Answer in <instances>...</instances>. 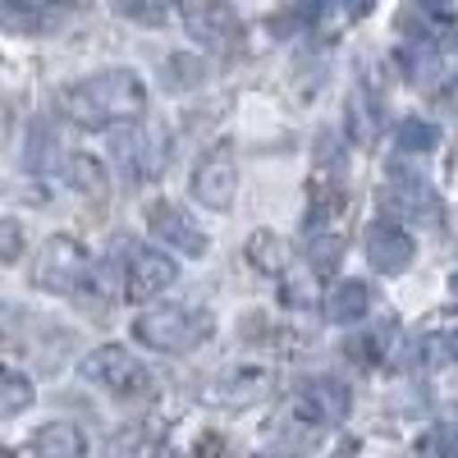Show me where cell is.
Wrapping results in <instances>:
<instances>
[{
    "label": "cell",
    "mask_w": 458,
    "mask_h": 458,
    "mask_svg": "<svg viewBox=\"0 0 458 458\" xmlns=\"http://www.w3.org/2000/svg\"><path fill=\"white\" fill-rule=\"evenodd\" d=\"M142 110H147V83L133 69H101L60 92V114L79 129L133 124V120H142Z\"/></svg>",
    "instance_id": "6da1fadb"
},
{
    "label": "cell",
    "mask_w": 458,
    "mask_h": 458,
    "mask_svg": "<svg viewBox=\"0 0 458 458\" xmlns=\"http://www.w3.org/2000/svg\"><path fill=\"white\" fill-rule=\"evenodd\" d=\"M216 330L211 312L188 308V302H174V308H151L133 321V339L147 344L157 353H193L198 344H207Z\"/></svg>",
    "instance_id": "7a4b0ae2"
},
{
    "label": "cell",
    "mask_w": 458,
    "mask_h": 458,
    "mask_svg": "<svg viewBox=\"0 0 458 458\" xmlns=\"http://www.w3.org/2000/svg\"><path fill=\"white\" fill-rule=\"evenodd\" d=\"M83 380H92L110 399H151L157 394V376L124 344H101V349H92L83 358Z\"/></svg>",
    "instance_id": "3957f363"
},
{
    "label": "cell",
    "mask_w": 458,
    "mask_h": 458,
    "mask_svg": "<svg viewBox=\"0 0 458 458\" xmlns=\"http://www.w3.org/2000/svg\"><path fill=\"white\" fill-rule=\"evenodd\" d=\"M88 271H92V261H88L83 243L64 239V234L47 239L42 252H37V261H32V280L42 284L47 293H79Z\"/></svg>",
    "instance_id": "277c9868"
},
{
    "label": "cell",
    "mask_w": 458,
    "mask_h": 458,
    "mask_svg": "<svg viewBox=\"0 0 458 458\" xmlns=\"http://www.w3.org/2000/svg\"><path fill=\"white\" fill-rule=\"evenodd\" d=\"M183 28L207 51H234L243 42V19L229 0H183Z\"/></svg>",
    "instance_id": "5b68a950"
},
{
    "label": "cell",
    "mask_w": 458,
    "mask_h": 458,
    "mask_svg": "<svg viewBox=\"0 0 458 458\" xmlns=\"http://www.w3.org/2000/svg\"><path fill=\"white\" fill-rule=\"evenodd\" d=\"M147 229H151V239L157 243H165V248H174L179 257H207V248H211V239L198 229V220L188 216L183 207H174V202H151L147 207Z\"/></svg>",
    "instance_id": "8992f818"
},
{
    "label": "cell",
    "mask_w": 458,
    "mask_h": 458,
    "mask_svg": "<svg viewBox=\"0 0 458 458\" xmlns=\"http://www.w3.org/2000/svg\"><path fill=\"white\" fill-rule=\"evenodd\" d=\"M193 198L211 211H229L239 198V165L234 157H229V147H216L207 151V157L198 161L193 170Z\"/></svg>",
    "instance_id": "52a82bcc"
},
{
    "label": "cell",
    "mask_w": 458,
    "mask_h": 458,
    "mask_svg": "<svg viewBox=\"0 0 458 458\" xmlns=\"http://www.w3.org/2000/svg\"><path fill=\"white\" fill-rule=\"evenodd\" d=\"M362 252H367V261H371V271H380V276H399V271H408L412 266V234L403 225H394V220H376V225H367V234H362Z\"/></svg>",
    "instance_id": "ba28073f"
},
{
    "label": "cell",
    "mask_w": 458,
    "mask_h": 458,
    "mask_svg": "<svg viewBox=\"0 0 458 458\" xmlns=\"http://www.w3.org/2000/svg\"><path fill=\"white\" fill-rule=\"evenodd\" d=\"M349 408H353V394H349V386H344V380H335V376H308V380L298 386V412L308 417V422H317V427L344 422V417H349Z\"/></svg>",
    "instance_id": "9c48e42d"
},
{
    "label": "cell",
    "mask_w": 458,
    "mask_h": 458,
    "mask_svg": "<svg viewBox=\"0 0 458 458\" xmlns=\"http://www.w3.org/2000/svg\"><path fill=\"white\" fill-rule=\"evenodd\" d=\"M174 261L157 248H133L129 252V271H124V293L133 302H151V298H161L170 284H174Z\"/></svg>",
    "instance_id": "30bf717a"
},
{
    "label": "cell",
    "mask_w": 458,
    "mask_h": 458,
    "mask_svg": "<svg viewBox=\"0 0 458 458\" xmlns=\"http://www.w3.org/2000/svg\"><path fill=\"white\" fill-rule=\"evenodd\" d=\"M386 202H390L399 216L417 220V225H436V220H440V198H436V188H431L422 174L394 170L390 183H386Z\"/></svg>",
    "instance_id": "8fae6325"
},
{
    "label": "cell",
    "mask_w": 458,
    "mask_h": 458,
    "mask_svg": "<svg viewBox=\"0 0 458 458\" xmlns=\"http://www.w3.org/2000/svg\"><path fill=\"white\" fill-rule=\"evenodd\" d=\"M64 10L51 5V0H10V5H0V28L5 32H51L60 28Z\"/></svg>",
    "instance_id": "7c38bea8"
},
{
    "label": "cell",
    "mask_w": 458,
    "mask_h": 458,
    "mask_svg": "<svg viewBox=\"0 0 458 458\" xmlns=\"http://www.w3.org/2000/svg\"><path fill=\"white\" fill-rule=\"evenodd\" d=\"M367 308H371V284H367V280H339V284L326 293V321H335V326L362 321Z\"/></svg>",
    "instance_id": "4fadbf2b"
},
{
    "label": "cell",
    "mask_w": 458,
    "mask_h": 458,
    "mask_svg": "<svg viewBox=\"0 0 458 458\" xmlns=\"http://www.w3.org/2000/svg\"><path fill=\"white\" fill-rule=\"evenodd\" d=\"M37 458H88V440L73 422H47L32 440Z\"/></svg>",
    "instance_id": "5bb4252c"
},
{
    "label": "cell",
    "mask_w": 458,
    "mask_h": 458,
    "mask_svg": "<svg viewBox=\"0 0 458 458\" xmlns=\"http://www.w3.org/2000/svg\"><path fill=\"white\" fill-rule=\"evenodd\" d=\"M248 261L257 266V271H266V276H280L284 261H289V248H284L280 234H271V229H257V234L248 239Z\"/></svg>",
    "instance_id": "9a60e30c"
},
{
    "label": "cell",
    "mask_w": 458,
    "mask_h": 458,
    "mask_svg": "<svg viewBox=\"0 0 458 458\" xmlns=\"http://www.w3.org/2000/svg\"><path fill=\"white\" fill-rule=\"evenodd\" d=\"M60 170H64L69 188H79V193H88V198H106V170L92 157H64Z\"/></svg>",
    "instance_id": "2e32d148"
},
{
    "label": "cell",
    "mask_w": 458,
    "mask_h": 458,
    "mask_svg": "<svg viewBox=\"0 0 458 458\" xmlns=\"http://www.w3.org/2000/svg\"><path fill=\"white\" fill-rule=\"evenodd\" d=\"M110 147H114V157H120L124 165H129V179H147L151 174V161H147V138L138 133V129H120L110 138Z\"/></svg>",
    "instance_id": "e0dca14e"
},
{
    "label": "cell",
    "mask_w": 458,
    "mask_h": 458,
    "mask_svg": "<svg viewBox=\"0 0 458 458\" xmlns=\"http://www.w3.org/2000/svg\"><path fill=\"white\" fill-rule=\"evenodd\" d=\"M110 5L120 10L124 19L142 23V28H161V23L170 19V10L183 5V0H110Z\"/></svg>",
    "instance_id": "ac0fdd59"
},
{
    "label": "cell",
    "mask_w": 458,
    "mask_h": 458,
    "mask_svg": "<svg viewBox=\"0 0 458 458\" xmlns=\"http://www.w3.org/2000/svg\"><path fill=\"white\" fill-rule=\"evenodd\" d=\"M32 403V386H28V376L10 371V367H0V417H14Z\"/></svg>",
    "instance_id": "d6986e66"
},
{
    "label": "cell",
    "mask_w": 458,
    "mask_h": 458,
    "mask_svg": "<svg viewBox=\"0 0 458 458\" xmlns=\"http://www.w3.org/2000/svg\"><path fill=\"white\" fill-rule=\"evenodd\" d=\"M349 124H353V138H358L362 147L376 142V133H380V114H376V101H371L367 92H353V101H349Z\"/></svg>",
    "instance_id": "ffe728a7"
},
{
    "label": "cell",
    "mask_w": 458,
    "mask_h": 458,
    "mask_svg": "<svg viewBox=\"0 0 458 458\" xmlns=\"http://www.w3.org/2000/svg\"><path fill=\"white\" fill-rule=\"evenodd\" d=\"M394 142H399V151H436L440 129H436L431 120H417V114H408V120L399 124V133H394Z\"/></svg>",
    "instance_id": "44dd1931"
},
{
    "label": "cell",
    "mask_w": 458,
    "mask_h": 458,
    "mask_svg": "<svg viewBox=\"0 0 458 458\" xmlns=\"http://www.w3.org/2000/svg\"><path fill=\"white\" fill-rule=\"evenodd\" d=\"M147 449H151L147 427H124V431H114V436H110L106 458H147Z\"/></svg>",
    "instance_id": "7402d4cb"
},
{
    "label": "cell",
    "mask_w": 458,
    "mask_h": 458,
    "mask_svg": "<svg viewBox=\"0 0 458 458\" xmlns=\"http://www.w3.org/2000/svg\"><path fill=\"white\" fill-rule=\"evenodd\" d=\"M202 79V60H193V55H170L165 60V83L170 88H193Z\"/></svg>",
    "instance_id": "603a6c76"
},
{
    "label": "cell",
    "mask_w": 458,
    "mask_h": 458,
    "mask_svg": "<svg viewBox=\"0 0 458 458\" xmlns=\"http://www.w3.org/2000/svg\"><path fill=\"white\" fill-rule=\"evenodd\" d=\"M19 257H23V229L10 216H0V266H10Z\"/></svg>",
    "instance_id": "cb8c5ba5"
},
{
    "label": "cell",
    "mask_w": 458,
    "mask_h": 458,
    "mask_svg": "<svg viewBox=\"0 0 458 458\" xmlns=\"http://www.w3.org/2000/svg\"><path fill=\"white\" fill-rule=\"evenodd\" d=\"M417 14H427L431 23H449L458 14V0H412Z\"/></svg>",
    "instance_id": "d4e9b609"
},
{
    "label": "cell",
    "mask_w": 458,
    "mask_h": 458,
    "mask_svg": "<svg viewBox=\"0 0 458 458\" xmlns=\"http://www.w3.org/2000/svg\"><path fill=\"white\" fill-rule=\"evenodd\" d=\"M317 165H326L330 174L344 165V151H339V142H335V133H321V142H317Z\"/></svg>",
    "instance_id": "484cf974"
},
{
    "label": "cell",
    "mask_w": 458,
    "mask_h": 458,
    "mask_svg": "<svg viewBox=\"0 0 458 458\" xmlns=\"http://www.w3.org/2000/svg\"><path fill=\"white\" fill-rule=\"evenodd\" d=\"M326 5H330V0H298V10H302V14H308V19H317V14H326Z\"/></svg>",
    "instance_id": "4316f807"
},
{
    "label": "cell",
    "mask_w": 458,
    "mask_h": 458,
    "mask_svg": "<svg viewBox=\"0 0 458 458\" xmlns=\"http://www.w3.org/2000/svg\"><path fill=\"white\" fill-rule=\"evenodd\" d=\"M440 101H445L449 110H458V79H454V83H449V88L440 92Z\"/></svg>",
    "instance_id": "83f0119b"
},
{
    "label": "cell",
    "mask_w": 458,
    "mask_h": 458,
    "mask_svg": "<svg viewBox=\"0 0 458 458\" xmlns=\"http://www.w3.org/2000/svg\"><path fill=\"white\" fill-rule=\"evenodd\" d=\"M349 14H353V19H362V14H371V0H349Z\"/></svg>",
    "instance_id": "f1b7e54d"
},
{
    "label": "cell",
    "mask_w": 458,
    "mask_h": 458,
    "mask_svg": "<svg viewBox=\"0 0 458 458\" xmlns=\"http://www.w3.org/2000/svg\"><path fill=\"white\" fill-rule=\"evenodd\" d=\"M449 349H454V358H458V339H449Z\"/></svg>",
    "instance_id": "f546056e"
},
{
    "label": "cell",
    "mask_w": 458,
    "mask_h": 458,
    "mask_svg": "<svg viewBox=\"0 0 458 458\" xmlns=\"http://www.w3.org/2000/svg\"><path fill=\"white\" fill-rule=\"evenodd\" d=\"M157 458H179V454H157Z\"/></svg>",
    "instance_id": "4dcf8cb0"
},
{
    "label": "cell",
    "mask_w": 458,
    "mask_h": 458,
    "mask_svg": "<svg viewBox=\"0 0 458 458\" xmlns=\"http://www.w3.org/2000/svg\"><path fill=\"white\" fill-rule=\"evenodd\" d=\"M0 5H10V0H0Z\"/></svg>",
    "instance_id": "1f68e13d"
}]
</instances>
